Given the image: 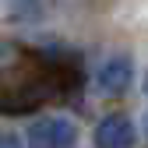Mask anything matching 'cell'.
Returning a JSON list of instances; mask_svg holds the SVG:
<instances>
[{"label":"cell","mask_w":148,"mask_h":148,"mask_svg":"<svg viewBox=\"0 0 148 148\" xmlns=\"http://www.w3.org/2000/svg\"><path fill=\"white\" fill-rule=\"evenodd\" d=\"M145 95H148V74H145Z\"/></svg>","instance_id":"5"},{"label":"cell","mask_w":148,"mask_h":148,"mask_svg":"<svg viewBox=\"0 0 148 148\" xmlns=\"http://www.w3.org/2000/svg\"><path fill=\"white\" fill-rule=\"evenodd\" d=\"M138 141V127L127 113H109L95 127V148H131Z\"/></svg>","instance_id":"2"},{"label":"cell","mask_w":148,"mask_h":148,"mask_svg":"<svg viewBox=\"0 0 148 148\" xmlns=\"http://www.w3.org/2000/svg\"><path fill=\"white\" fill-rule=\"evenodd\" d=\"M145 127H148V120H145Z\"/></svg>","instance_id":"6"},{"label":"cell","mask_w":148,"mask_h":148,"mask_svg":"<svg viewBox=\"0 0 148 148\" xmlns=\"http://www.w3.org/2000/svg\"><path fill=\"white\" fill-rule=\"evenodd\" d=\"M0 148H25V141L18 138L14 131H7V134H0Z\"/></svg>","instance_id":"4"},{"label":"cell","mask_w":148,"mask_h":148,"mask_svg":"<svg viewBox=\"0 0 148 148\" xmlns=\"http://www.w3.org/2000/svg\"><path fill=\"white\" fill-rule=\"evenodd\" d=\"M78 123L71 116H35L28 123V148H74Z\"/></svg>","instance_id":"1"},{"label":"cell","mask_w":148,"mask_h":148,"mask_svg":"<svg viewBox=\"0 0 148 148\" xmlns=\"http://www.w3.org/2000/svg\"><path fill=\"white\" fill-rule=\"evenodd\" d=\"M134 78V60L127 57V53H113L109 60H102V67L95 71V81L102 92H109V95H120V92L131 85Z\"/></svg>","instance_id":"3"}]
</instances>
